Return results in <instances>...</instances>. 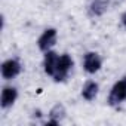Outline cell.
Returning a JSON list of instances; mask_svg holds the SVG:
<instances>
[{
    "instance_id": "6da1fadb",
    "label": "cell",
    "mask_w": 126,
    "mask_h": 126,
    "mask_svg": "<svg viewBox=\"0 0 126 126\" xmlns=\"http://www.w3.org/2000/svg\"><path fill=\"white\" fill-rule=\"evenodd\" d=\"M73 67H74V59H73V56L70 53H67V52L59 53L58 62H56V68H55V73L52 76V80L55 83L65 82L70 77V73L73 71Z\"/></svg>"
},
{
    "instance_id": "7a4b0ae2",
    "label": "cell",
    "mask_w": 126,
    "mask_h": 126,
    "mask_svg": "<svg viewBox=\"0 0 126 126\" xmlns=\"http://www.w3.org/2000/svg\"><path fill=\"white\" fill-rule=\"evenodd\" d=\"M125 101H126V76L116 80L107 95V104L113 108L122 105Z\"/></svg>"
},
{
    "instance_id": "3957f363",
    "label": "cell",
    "mask_w": 126,
    "mask_h": 126,
    "mask_svg": "<svg viewBox=\"0 0 126 126\" xmlns=\"http://www.w3.org/2000/svg\"><path fill=\"white\" fill-rule=\"evenodd\" d=\"M21 73H22V62L16 56L6 58L2 62V65H0V76H2V79L6 80V82L15 80Z\"/></svg>"
},
{
    "instance_id": "277c9868",
    "label": "cell",
    "mask_w": 126,
    "mask_h": 126,
    "mask_svg": "<svg viewBox=\"0 0 126 126\" xmlns=\"http://www.w3.org/2000/svg\"><path fill=\"white\" fill-rule=\"evenodd\" d=\"M82 68L86 74L94 76L102 68V58L98 52L95 50H88L83 53L82 58Z\"/></svg>"
},
{
    "instance_id": "5b68a950",
    "label": "cell",
    "mask_w": 126,
    "mask_h": 126,
    "mask_svg": "<svg viewBox=\"0 0 126 126\" xmlns=\"http://www.w3.org/2000/svg\"><path fill=\"white\" fill-rule=\"evenodd\" d=\"M56 42H58V30L55 27H47L40 33L37 39V47L40 52H47L55 47Z\"/></svg>"
},
{
    "instance_id": "8992f818",
    "label": "cell",
    "mask_w": 126,
    "mask_h": 126,
    "mask_svg": "<svg viewBox=\"0 0 126 126\" xmlns=\"http://www.w3.org/2000/svg\"><path fill=\"white\" fill-rule=\"evenodd\" d=\"M19 96L18 88L14 85H5L2 88V92H0V108L2 110H9L15 105L16 99Z\"/></svg>"
},
{
    "instance_id": "52a82bcc",
    "label": "cell",
    "mask_w": 126,
    "mask_h": 126,
    "mask_svg": "<svg viewBox=\"0 0 126 126\" xmlns=\"http://www.w3.org/2000/svg\"><path fill=\"white\" fill-rule=\"evenodd\" d=\"M65 116H67V110H65V107L62 105L61 102H56L49 111H47V119L43 122V125H53V126H56V125H61L62 123V120L65 119Z\"/></svg>"
},
{
    "instance_id": "ba28073f",
    "label": "cell",
    "mask_w": 126,
    "mask_h": 126,
    "mask_svg": "<svg viewBox=\"0 0 126 126\" xmlns=\"http://www.w3.org/2000/svg\"><path fill=\"white\" fill-rule=\"evenodd\" d=\"M58 56L59 53L53 49L43 52V59H42V67H43V73L49 77L53 76L55 68H56V62H58Z\"/></svg>"
},
{
    "instance_id": "9c48e42d",
    "label": "cell",
    "mask_w": 126,
    "mask_h": 126,
    "mask_svg": "<svg viewBox=\"0 0 126 126\" xmlns=\"http://www.w3.org/2000/svg\"><path fill=\"white\" fill-rule=\"evenodd\" d=\"M110 9V0H91L88 5V15L91 18H101Z\"/></svg>"
},
{
    "instance_id": "30bf717a",
    "label": "cell",
    "mask_w": 126,
    "mask_h": 126,
    "mask_svg": "<svg viewBox=\"0 0 126 126\" xmlns=\"http://www.w3.org/2000/svg\"><path fill=\"white\" fill-rule=\"evenodd\" d=\"M98 94H99V83H98L96 80H92V79L86 80V82L83 83L82 89H80V96H82L86 102L95 101L96 96H98Z\"/></svg>"
},
{
    "instance_id": "8fae6325",
    "label": "cell",
    "mask_w": 126,
    "mask_h": 126,
    "mask_svg": "<svg viewBox=\"0 0 126 126\" xmlns=\"http://www.w3.org/2000/svg\"><path fill=\"white\" fill-rule=\"evenodd\" d=\"M120 25L126 30V11H123L122 15H120Z\"/></svg>"
}]
</instances>
